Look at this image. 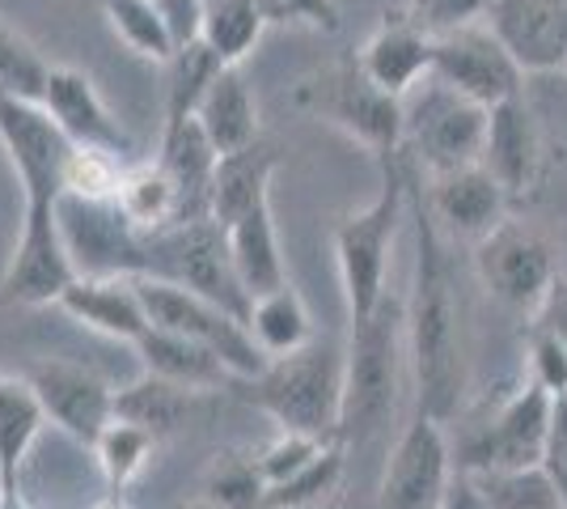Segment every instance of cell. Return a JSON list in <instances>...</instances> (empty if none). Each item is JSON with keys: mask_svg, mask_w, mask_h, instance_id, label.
I'll return each mask as SVG.
<instances>
[{"mask_svg": "<svg viewBox=\"0 0 567 509\" xmlns=\"http://www.w3.org/2000/svg\"><path fill=\"white\" fill-rule=\"evenodd\" d=\"M411 183V225H415V272L406 293V353L415 378V408L450 425L466 395V336L462 297L453 276V243L436 230L424 204L420 170L406 162Z\"/></svg>", "mask_w": 567, "mask_h": 509, "instance_id": "1", "label": "cell"}, {"mask_svg": "<svg viewBox=\"0 0 567 509\" xmlns=\"http://www.w3.org/2000/svg\"><path fill=\"white\" fill-rule=\"evenodd\" d=\"M381 183L378 195L334 221L331 246L339 267V289L348 306V323H364L390 297V264H394V238L402 217L411 213V183H406V157L390 153L378 157Z\"/></svg>", "mask_w": 567, "mask_h": 509, "instance_id": "2", "label": "cell"}, {"mask_svg": "<svg viewBox=\"0 0 567 509\" xmlns=\"http://www.w3.org/2000/svg\"><path fill=\"white\" fill-rule=\"evenodd\" d=\"M343 383H348V348L331 336H318L301 353L267 362L255 378H237L241 404L259 408L284 434L334 437L343 416Z\"/></svg>", "mask_w": 567, "mask_h": 509, "instance_id": "3", "label": "cell"}, {"mask_svg": "<svg viewBox=\"0 0 567 509\" xmlns=\"http://www.w3.org/2000/svg\"><path fill=\"white\" fill-rule=\"evenodd\" d=\"M402 365L406 353V297H385L364 323H352L348 339V383H343V416L334 441L348 446V455L369 446L390 425L399 408Z\"/></svg>", "mask_w": 567, "mask_h": 509, "instance_id": "4", "label": "cell"}, {"mask_svg": "<svg viewBox=\"0 0 567 509\" xmlns=\"http://www.w3.org/2000/svg\"><path fill=\"white\" fill-rule=\"evenodd\" d=\"M292 106L309 120L343 132L373 157L402 153V98L385 94L378 81L360 69L355 51L301 77L292 85Z\"/></svg>", "mask_w": 567, "mask_h": 509, "instance_id": "5", "label": "cell"}, {"mask_svg": "<svg viewBox=\"0 0 567 509\" xmlns=\"http://www.w3.org/2000/svg\"><path fill=\"white\" fill-rule=\"evenodd\" d=\"M492 111L427 77L402 98V157L424 179L483 162Z\"/></svg>", "mask_w": 567, "mask_h": 509, "instance_id": "6", "label": "cell"}, {"mask_svg": "<svg viewBox=\"0 0 567 509\" xmlns=\"http://www.w3.org/2000/svg\"><path fill=\"white\" fill-rule=\"evenodd\" d=\"M550 408L555 395L534 387L529 378L517 390H508L487 416H478L453 437V462L457 471H513V467H538L546 455L550 434Z\"/></svg>", "mask_w": 567, "mask_h": 509, "instance_id": "7", "label": "cell"}, {"mask_svg": "<svg viewBox=\"0 0 567 509\" xmlns=\"http://www.w3.org/2000/svg\"><path fill=\"white\" fill-rule=\"evenodd\" d=\"M474 276L492 302L529 318L564 272H559V251L538 225L508 217L483 243H474Z\"/></svg>", "mask_w": 567, "mask_h": 509, "instance_id": "8", "label": "cell"}, {"mask_svg": "<svg viewBox=\"0 0 567 509\" xmlns=\"http://www.w3.org/2000/svg\"><path fill=\"white\" fill-rule=\"evenodd\" d=\"M0 153L22 187V208H60L76 145L34 98H0Z\"/></svg>", "mask_w": 567, "mask_h": 509, "instance_id": "9", "label": "cell"}, {"mask_svg": "<svg viewBox=\"0 0 567 509\" xmlns=\"http://www.w3.org/2000/svg\"><path fill=\"white\" fill-rule=\"evenodd\" d=\"M136 285H141L144 311H148V327L178 332L195 344H208L216 357L234 369V378H255L267 369V357L250 336L246 318L216 306L213 297H199V293L169 285V281H136Z\"/></svg>", "mask_w": 567, "mask_h": 509, "instance_id": "10", "label": "cell"}, {"mask_svg": "<svg viewBox=\"0 0 567 509\" xmlns=\"http://www.w3.org/2000/svg\"><path fill=\"white\" fill-rule=\"evenodd\" d=\"M76 276L81 272L64 238L60 208H22L9 264L0 272V306L9 311L60 306V297Z\"/></svg>", "mask_w": 567, "mask_h": 509, "instance_id": "11", "label": "cell"}, {"mask_svg": "<svg viewBox=\"0 0 567 509\" xmlns=\"http://www.w3.org/2000/svg\"><path fill=\"white\" fill-rule=\"evenodd\" d=\"M453 471L457 462H453L450 425L415 408L402 434L394 437L373 509H441Z\"/></svg>", "mask_w": 567, "mask_h": 509, "instance_id": "12", "label": "cell"}, {"mask_svg": "<svg viewBox=\"0 0 567 509\" xmlns=\"http://www.w3.org/2000/svg\"><path fill=\"white\" fill-rule=\"evenodd\" d=\"M432 77L487 111L517 98L525 85V69L513 60V51L504 48V39L487 22L441 34L432 48Z\"/></svg>", "mask_w": 567, "mask_h": 509, "instance_id": "13", "label": "cell"}, {"mask_svg": "<svg viewBox=\"0 0 567 509\" xmlns=\"http://www.w3.org/2000/svg\"><path fill=\"white\" fill-rule=\"evenodd\" d=\"M22 378L34 387L51 425L60 434H69L76 446H85V450H94V441L115 420L118 387H111L102 374L85 369V365L43 357V362L30 365Z\"/></svg>", "mask_w": 567, "mask_h": 509, "instance_id": "14", "label": "cell"}, {"mask_svg": "<svg viewBox=\"0 0 567 509\" xmlns=\"http://www.w3.org/2000/svg\"><path fill=\"white\" fill-rule=\"evenodd\" d=\"M420 187H424V204L432 221H436V230L450 243H483L499 221H508L513 200H508L499 179L483 162L436 174V179L420 174Z\"/></svg>", "mask_w": 567, "mask_h": 509, "instance_id": "15", "label": "cell"}, {"mask_svg": "<svg viewBox=\"0 0 567 509\" xmlns=\"http://www.w3.org/2000/svg\"><path fill=\"white\" fill-rule=\"evenodd\" d=\"M483 166L499 179L508 200H529L546 179V136L543 123L525 94L508 98L492 106L487 123V145H483Z\"/></svg>", "mask_w": 567, "mask_h": 509, "instance_id": "16", "label": "cell"}, {"mask_svg": "<svg viewBox=\"0 0 567 509\" xmlns=\"http://www.w3.org/2000/svg\"><path fill=\"white\" fill-rule=\"evenodd\" d=\"M39 102L51 111V120L69 132V141L76 149H106L115 157L132 153L127 128L111 115L106 98L97 94L94 77L85 73V69H76V64H51Z\"/></svg>", "mask_w": 567, "mask_h": 509, "instance_id": "17", "label": "cell"}, {"mask_svg": "<svg viewBox=\"0 0 567 509\" xmlns=\"http://www.w3.org/2000/svg\"><path fill=\"white\" fill-rule=\"evenodd\" d=\"M487 26L525 73L567 69V0H492Z\"/></svg>", "mask_w": 567, "mask_h": 509, "instance_id": "18", "label": "cell"}, {"mask_svg": "<svg viewBox=\"0 0 567 509\" xmlns=\"http://www.w3.org/2000/svg\"><path fill=\"white\" fill-rule=\"evenodd\" d=\"M432 48L436 39L424 34L402 9H394V13H381L373 34L355 48V60L385 94L406 98L420 81L432 77Z\"/></svg>", "mask_w": 567, "mask_h": 509, "instance_id": "19", "label": "cell"}, {"mask_svg": "<svg viewBox=\"0 0 567 509\" xmlns=\"http://www.w3.org/2000/svg\"><path fill=\"white\" fill-rule=\"evenodd\" d=\"M60 311L72 323L106 339H118V344H132V348L148 332V311H144L141 285L132 276H76L60 297Z\"/></svg>", "mask_w": 567, "mask_h": 509, "instance_id": "20", "label": "cell"}, {"mask_svg": "<svg viewBox=\"0 0 567 509\" xmlns=\"http://www.w3.org/2000/svg\"><path fill=\"white\" fill-rule=\"evenodd\" d=\"M136 357L148 374L178 383V387L195 390V395H216V390H234V369L216 357L208 344H195V339L178 336V332H162V327H148L136 339Z\"/></svg>", "mask_w": 567, "mask_h": 509, "instance_id": "21", "label": "cell"}, {"mask_svg": "<svg viewBox=\"0 0 567 509\" xmlns=\"http://www.w3.org/2000/svg\"><path fill=\"white\" fill-rule=\"evenodd\" d=\"M157 162L166 174L178 183L183 195V221H204L213 217V174L220 153L204 136V128L195 120L183 123H162V145H157Z\"/></svg>", "mask_w": 567, "mask_h": 509, "instance_id": "22", "label": "cell"}, {"mask_svg": "<svg viewBox=\"0 0 567 509\" xmlns=\"http://www.w3.org/2000/svg\"><path fill=\"white\" fill-rule=\"evenodd\" d=\"M195 123L204 128V136L213 141L220 157L259 141V102H255L246 77H241V64H225L213 77V85L204 90L199 106H195Z\"/></svg>", "mask_w": 567, "mask_h": 509, "instance_id": "23", "label": "cell"}, {"mask_svg": "<svg viewBox=\"0 0 567 509\" xmlns=\"http://www.w3.org/2000/svg\"><path fill=\"white\" fill-rule=\"evenodd\" d=\"M220 230L229 238V255H234L237 276H241V285H246L250 297H262V293L288 285L280 230H276V217H271V200L255 204L250 213H241V217H234Z\"/></svg>", "mask_w": 567, "mask_h": 509, "instance_id": "24", "label": "cell"}, {"mask_svg": "<svg viewBox=\"0 0 567 509\" xmlns=\"http://www.w3.org/2000/svg\"><path fill=\"white\" fill-rule=\"evenodd\" d=\"M280 170V149L271 141H255V145L225 153L216 162L213 174V221L216 225H229L234 217L250 213L255 204L271 200V179Z\"/></svg>", "mask_w": 567, "mask_h": 509, "instance_id": "25", "label": "cell"}, {"mask_svg": "<svg viewBox=\"0 0 567 509\" xmlns=\"http://www.w3.org/2000/svg\"><path fill=\"white\" fill-rule=\"evenodd\" d=\"M48 413L25 378L0 374V497H22V467L43 437Z\"/></svg>", "mask_w": 567, "mask_h": 509, "instance_id": "26", "label": "cell"}, {"mask_svg": "<svg viewBox=\"0 0 567 509\" xmlns=\"http://www.w3.org/2000/svg\"><path fill=\"white\" fill-rule=\"evenodd\" d=\"M199 399H204V395L178 387V383H166V378H157V374L144 369L136 383L118 387L115 416L118 420L141 425V429H148V434L169 437V434H178L190 416H195Z\"/></svg>", "mask_w": 567, "mask_h": 509, "instance_id": "27", "label": "cell"}, {"mask_svg": "<svg viewBox=\"0 0 567 509\" xmlns=\"http://www.w3.org/2000/svg\"><path fill=\"white\" fill-rule=\"evenodd\" d=\"M115 208L132 221L136 230H169L183 225V195L178 183L166 174L157 157L148 162H127L123 183H118Z\"/></svg>", "mask_w": 567, "mask_h": 509, "instance_id": "28", "label": "cell"}, {"mask_svg": "<svg viewBox=\"0 0 567 509\" xmlns=\"http://www.w3.org/2000/svg\"><path fill=\"white\" fill-rule=\"evenodd\" d=\"M246 327H250V336H255V344L262 348L267 362L288 357V353H301L306 344L318 339L306 297L292 289V285H280V289L255 297Z\"/></svg>", "mask_w": 567, "mask_h": 509, "instance_id": "29", "label": "cell"}, {"mask_svg": "<svg viewBox=\"0 0 567 509\" xmlns=\"http://www.w3.org/2000/svg\"><path fill=\"white\" fill-rule=\"evenodd\" d=\"M267 13L259 0H204V26H199V43L216 51L225 64H241L250 51L259 48Z\"/></svg>", "mask_w": 567, "mask_h": 509, "instance_id": "30", "label": "cell"}, {"mask_svg": "<svg viewBox=\"0 0 567 509\" xmlns=\"http://www.w3.org/2000/svg\"><path fill=\"white\" fill-rule=\"evenodd\" d=\"M157 446H162L157 434H148L141 425L115 416L106 425V434L94 441V459L102 480H106V492H127V488L136 485L144 471L153 467V459H157Z\"/></svg>", "mask_w": 567, "mask_h": 509, "instance_id": "31", "label": "cell"}, {"mask_svg": "<svg viewBox=\"0 0 567 509\" xmlns=\"http://www.w3.org/2000/svg\"><path fill=\"white\" fill-rule=\"evenodd\" d=\"M343 476H348V446L343 441H327L313 459L292 471L288 480L267 488V509H318L327 506L334 492L343 488Z\"/></svg>", "mask_w": 567, "mask_h": 509, "instance_id": "32", "label": "cell"}, {"mask_svg": "<svg viewBox=\"0 0 567 509\" xmlns=\"http://www.w3.org/2000/svg\"><path fill=\"white\" fill-rule=\"evenodd\" d=\"M267 476L259 467V455H241V450H225L208 462L204 480H199V497L213 509H267Z\"/></svg>", "mask_w": 567, "mask_h": 509, "instance_id": "33", "label": "cell"}, {"mask_svg": "<svg viewBox=\"0 0 567 509\" xmlns=\"http://www.w3.org/2000/svg\"><path fill=\"white\" fill-rule=\"evenodd\" d=\"M102 13H106V26L118 34V43L127 51H136L141 60L169 64L178 55L166 22H162L157 0H102Z\"/></svg>", "mask_w": 567, "mask_h": 509, "instance_id": "34", "label": "cell"}, {"mask_svg": "<svg viewBox=\"0 0 567 509\" xmlns=\"http://www.w3.org/2000/svg\"><path fill=\"white\" fill-rule=\"evenodd\" d=\"M166 69H169V81H166V120L162 123H183V120H195V106H199L204 90L213 85V77L225 69V60L216 51L204 48V43H190V48H183L169 60Z\"/></svg>", "mask_w": 567, "mask_h": 509, "instance_id": "35", "label": "cell"}, {"mask_svg": "<svg viewBox=\"0 0 567 509\" xmlns=\"http://www.w3.org/2000/svg\"><path fill=\"white\" fill-rule=\"evenodd\" d=\"M51 60L25 39L18 26L0 18V98H43Z\"/></svg>", "mask_w": 567, "mask_h": 509, "instance_id": "36", "label": "cell"}, {"mask_svg": "<svg viewBox=\"0 0 567 509\" xmlns=\"http://www.w3.org/2000/svg\"><path fill=\"white\" fill-rule=\"evenodd\" d=\"M487 506L492 509H564L555 480L546 476V467H513V471H483L474 476Z\"/></svg>", "mask_w": 567, "mask_h": 509, "instance_id": "37", "label": "cell"}, {"mask_svg": "<svg viewBox=\"0 0 567 509\" xmlns=\"http://www.w3.org/2000/svg\"><path fill=\"white\" fill-rule=\"evenodd\" d=\"M123 170H127V157H115L106 149H76L64 179V195L85 204H115Z\"/></svg>", "mask_w": 567, "mask_h": 509, "instance_id": "38", "label": "cell"}, {"mask_svg": "<svg viewBox=\"0 0 567 509\" xmlns=\"http://www.w3.org/2000/svg\"><path fill=\"white\" fill-rule=\"evenodd\" d=\"M525 378L534 387H543L546 395H567V344L559 336H550L543 327L525 323Z\"/></svg>", "mask_w": 567, "mask_h": 509, "instance_id": "39", "label": "cell"}, {"mask_svg": "<svg viewBox=\"0 0 567 509\" xmlns=\"http://www.w3.org/2000/svg\"><path fill=\"white\" fill-rule=\"evenodd\" d=\"M487 9H492V0H406L402 4V13L432 39L453 34L462 26L487 22Z\"/></svg>", "mask_w": 567, "mask_h": 509, "instance_id": "40", "label": "cell"}, {"mask_svg": "<svg viewBox=\"0 0 567 509\" xmlns=\"http://www.w3.org/2000/svg\"><path fill=\"white\" fill-rule=\"evenodd\" d=\"M331 437H309V434H284V429H276V437L262 446V450H255L259 455V467L262 476H267V485H280V480H288L292 471H301L322 446H327Z\"/></svg>", "mask_w": 567, "mask_h": 509, "instance_id": "41", "label": "cell"}, {"mask_svg": "<svg viewBox=\"0 0 567 509\" xmlns=\"http://www.w3.org/2000/svg\"><path fill=\"white\" fill-rule=\"evenodd\" d=\"M271 26H309V30H339V0H259Z\"/></svg>", "mask_w": 567, "mask_h": 509, "instance_id": "42", "label": "cell"}, {"mask_svg": "<svg viewBox=\"0 0 567 509\" xmlns=\"http://www.w3.org/2000/svg\"><path fill=\"white\" fill-rule=\"evenodd\" d=\"M543 467H546V476L555 480L559 506L567 509V395H559L555 408H550V434H546Z\"/></svg>", "mask_w": 567, "mask_h": 509, "instance_id": "43", "label": "cell"}, {"mask_svg": "<svg viewBox=\"0 0 567 509\" xmlns=\"http://www.w3.org/2000/svg\"><path fill=\"white\" fill-rule=\"evenodd\" d=\"M162 22H166L174 48L183 51L199 43V26H204V0H157Z\"/></svg>", "mask_w": 567, "mask_h": 509, "instance_id": "44", "label": "cell"}, {"mask_svg": "<svg viewBox=\"0 0 567 509\" xmlns=\"http://www.w3.org/2000/svg\"><path fill=\"white\" fill-rule=\"evenodd\" d=\"M525 323H534V327H543V332H550V336H559L567 344V276H559V281L550 285V293L543 297V306L525 318Z\"/></svg>", "mask_w": 567, "mask_h": 509, "instance_id": "45", "label": "cell"}, {"mask_svg": "<svg viewBox=\"0 0 567 509\" xmlns=\"http://www.w3.org/2000/svg\"><path fill=\"white\" fill-rule=\"evenodd\" d=\"M441 509H492V506H487V497H483V488H478V480H474L471 471H453Z\"/></svg>", "mask_w": 567, "mask_h": 509, "instance_id": "46", "label": "cell"}, {"mask_svg": "<svg viewBox=\"0 0 567 509\" xmlns=\"http://www.w3.org/2000/svg\"><path fill=\"white\" fill-rule=\"evenodd\" d=\"M94 509H132V501H127V492H106L102 501H94Z\"/></svg>", "mask_w": 567, "mask_h": 509, "instance_id": "47", "label": "cell"}, {"mask_svg": "<svg viewBox=\"0 0 567 509\" xmlns=\"http://www.w3.org/2000/svg\"><path fill=\"white\" fill-rule=\"evenodd\" d=\"M178 509H213V506H208L204 497H195V501H183V506H178Z\"/></svg>", "mask_w": 567, "mask_h": 509, "instance_id": "48", "label": "cell"}]
</instances>
